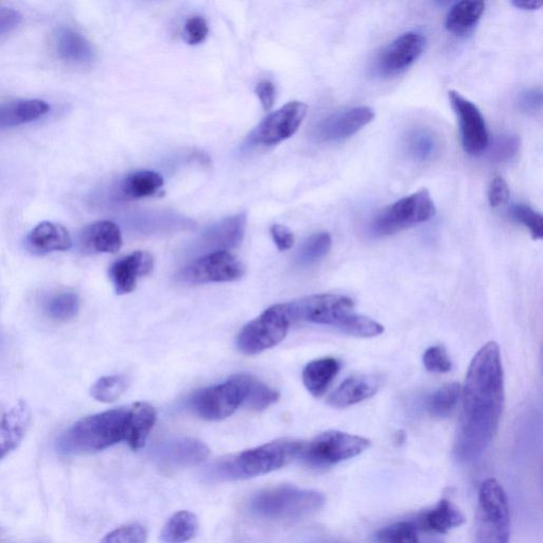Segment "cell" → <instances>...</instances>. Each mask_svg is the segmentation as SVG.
Instances as JSON below:
<instances>
[{
    "label": "cell",
    "mask_w": 543,
    "mask_h": 543,
    "mask_svg": "<svg viewBox=\"0 0 543 543\" xmlns=\"http://www.w3.org/2000/svg\"><path fill=\"white\" fill-rule=\"evenodd\" d=\"M129 408L115 409L85 417L67 429L57 448L62 454L76 455L107 449L125 440Z\"/></svg>",
    "instance_id": "cell-4"
},
{
    "label": "cell",
    "mask_w": 543,
    "mask_h": 543,
    "mask_svg": "<svg viewBox=\"0 0 543 543\" xmlns=\"http://www.w3.org/2000/svg\"><path fill=\"white\" fill-rule=\"evenodd\" d=\"M380 379L375 376H357L344 380L330 395L328 404L335 409H346L370 399L380 389Z\"/></svg>",
    "instance_id": "cell-20"
},
{
    "label": "cell",
    "mask_w": 543,
    "mask_h": 543,
    "mask_svg": "<svg viewBox=\"0 0 543 543\" xmlns=\"http://www.w3.org/2000/svg\"><path fill=\"white\" fill-rule=\"evenodd\" d=\"M303 442L278 440L225 458L210 466L206 476L214 481L247 480L270 474L299 458Z\"/></svg>",
    "instance_id": "cell-3"
},
{
    "label": "cell",
    "mask_w": 543,
    "mask_h": 543,
    "mask_svg": "<svg viewBox=\"0 0 543 543\" xmlns=\"http://www.w3.org/2000/svg\"><path fill=\"white\" fill-rule=\"evenodd\" d=\"M518 108L525 114L535 115L542 108V92L540 89L524 91L518 98Z\"/></svg>",
    "instance_id": "cell-44"
},
{
    "label": "cell",
    "mask_w": 543,
    "mask_h": 543,
    "mask_svg": "<svg viewBox=\"0 0 543 543\" xmlns=\"http://www.w3.org/2000/svg\"><path fill=\"white\" fill-rule=\"evenodd\" d=\"M375 118L369 107H354L338 111L323 119L314 130V137L321 143L341 142L352 137Z\"/></svg>",
    "instance_id": "cell-15"
},
{
    "label": "cell",
    "mask_w": 543,
    "mask_h": 543,
    "mask_svg": "<svg viewBox=\"0 0 543 543\" xmlns=\"http://www.w3.org/2000/svg\"><path fill=\"white\" fill-rule=\"evenodd\" d=\"M428 543H442V542L433 540V541H429Z\"/></svg>",
    "instance_id": "cell-50"
},
{
    "label": "cell",
    "mask_w": 543,
    "mask_h": 543,
    "mask_svg": "<svg viewBox=\"0 0 543 543\" xmlns=\"http://www.w3.org/2000/svg\"><path fill=\"white\" fill-rule=\"evenodd\" d=\"M512 217L515 221L527 227L534 240L543 237L542 216L527 204H517L512 208Z\"/></svg>",
    "instance_id": "cell-37"
},
{
    "label": "cell",
    "mask_w": 543,
    "mask_h": 543,
    "mask_svg": "<svg viewBox=\"0 0 543 543\" xmlns=\"http://www.w3.org/2000/svg\"><path fill=\"white\" fill-rule=\"evenodd\" d=\"M147 538L145 525L132 523L105 536L101 543H147Z\"/></svg>",
    "instance_id": "cell-39"
},
{
    "label": "cell",
    "mask_w": 543,
    "mask_h": 543,
    "mask_svg": "<svg viewBox=\"0 0 543 543\" xmlns=\"http://www.w3.org/2000/svg\"><path fill=\"white\" fill-rule=\"evenodd\" d=\"M153 258L147 252H135L114 262L110 277L118 295L129 294L137 286L138 278L151 273Z\"/></svg>",
    "instance_id": "cell-17"
},
{
    "label": "cell",
    "mask_w": 543,
    "mask_h": 543,
    "mask_svg": "<svg viewBox=\"0 0 543 543\" xmlns=\"http://www.w3.org/2000/svg\"><path fill=\"white\" fill-rule=\"evenodd\" d=\"M163 185L164 179L161 174L149 170L136 171L120 182L117 197L125 201L152 197Z\"/></svg>",
    "instance_id": "cell-26"
},
{
    "label": "cell",
    "mask_w": 543,
    "mask_h": 543,
    "mask_svg": "<svg viewBox=\"0 0 543 543\" xmlns=\"http://www.w3.org/2000/svg\"><path fill=\"white\" fill-rule=\"evenodd\" d=\"M510 197L511 190L505 180L501 177L494 178L488 188L487 198L489 205L494 208L500 207L507 203V201L510 200Z\"/></svg>",
    "instance_id": "cell-43"
},
{
    "label": "cell",
    "mask_w": 543,
    "mask_h": 543,
    "mask_svg": "<svg viewBox=\"0 0 543 543\" xmlns=\"http://www.w3.org/2000/svg\"><path fill=\"white\" fill-rule=\"evenodd\" d=\"M340 369V362L335 358H323L308 363L303 372L306 389L314 397L323 396Z\"/></svg>",
    "instance_id": "cell-27"
},
{
    "label": "cell",
    "mask_w": 543,
    "mask_h": 543,
    "mask_svg": "<svg viewBox=\"0 0 543 543\" xmlns=\"http://www.w3.org/2000/svg\"><path fill=\"white\" fill-rule=\"evenodd\" d=\"M331 242V236L325 232L310 236L297 254V264L310 266L323 259L331 249Z\"/></svg>",
    "instance_id": "cell-34"
},
{
    "label": "cell",
    "mask_w": 543,
    "mask_h": 543,
    "mask_svg": "<svg viewBox=\"0 0 543 543\" xmlns=\"http://www.w3.org/2000/svg\"><path fill=\"white\" fill-rule=\"evenodd\" d=\"M244 274L241 261L227 251L208 253L186 266L180 273L189 285L235 282Z\"/></svg>",
    "instance_id": "cell-12"
},
{
    "label": "cell",
    "mask_w": 543,
    "mask_h": 543,
    "mask_svg": "<svg viewBox=\"0 0 543 543\" xmlns=\"http://www.w3.org/2000/svg\"><path fill=\"white\" fill-rule=\"evenodd\" d=\"M255 93L262 104V108H264L266 111H270L273 108L276 98L274 84L270 81L260 82L256 86Z\"/></svg>",
    "instance_id": "cell-47"
},
{
    "label": "cell",
    "mask_w": 543,
    "mask_h": 543,
    "mask_svg": "<svg viewBox=\"0 0 543 543\" xmlns=\"http://www.w3.org/2000/svg\"><path fill=\"white\" fill-rule=\"evenodd\" d=\"M244 388L241 375L224 383L192 394L189 405L200 418L218 422L232 416L243 404Z\"/></svg>",
    "instance_id": "cell-10"
},
{
    "label": "cell",
    "mask_w": 543,
    "mask_h": 543,
    "mask_svg": "<svg viewBox=\"0 0 543 543\" xmlns=\"http://www.w3.org/2000/svg\"><path fill=\"white\" fill-rule=\"evenodd\" d=\"M318 543H343V542H338V541H321V542H318Z\"/></svg>",
    "instance_id": "cell-49"
},
{
    "label": "cell",
    "mask_w": 543,
    "mask_h": 543,
    "mask_svg": "<svg viewBox=\"0 0 543 543\" xmlns=\"http://www.w3.org/2000/svg\"><path fill=\"white\" fill-rule=\"evenodd\" d=\"M247 218L237 215L210 226L202 235L199 248L209 253L236 248L243 239Z\"/></svg>",
    "instance_id": "cell-19"
},
{
    "label": "cell",
    "mask_w": 543,
    "mask_h": 543,
    "mask_svg": "<svg viewBox=\"0 0 543 543\" xmlns=\"http://www.w3.org/2000/svg\"><path fill=\"white\" fill-rule=\"evenodd\" d=\"M155 420V409L146 402H137L129 407L125 441L133 450L145 447Z\"/></svg>",
    "instance_id": "cell-25"
},
{
    "label": "cell",
    "mask_w": 543,
    "mask_h": 543,
    "mask_svg": "<svg viewBox=\"0 0 543 543\" xmlns=\"http://www.w3.org/2000/svg\"><path fill=\"white\" fill-rule=\"evenodd\" d=\"M79 296L73 291H62L49 297L45 305L48 318L57 322L73 320L79 312Z\"/></svg>",
    "instance_id": "cell-33"
},
{
    "label": "cell",
    "mask_w": 543,
    "mask_h": 543,
    "mask_svg": "<svg viewBox=\"0 0 543 543\" xmlns=\"http://www.w3.org/2000/svg\"><path fill=\"white\" fill-rule=\"evenodd\" d=\"M520 149V139L517 135L503 134L499 136L493 147L492 157L498 163H505L515 159Z\"/></svg>",
    "instance_id": "cell-40"
},
{
    "label": "cell",
    "mask_w": 543,
    "mask_h": 543,
    "mask_svg": "<svg viewBox=\"0 0 543 543\" xmlns=\"http://www.w3.org/2000/svg\"><path fill=\"white\" fill-rule=\"evenodd\" d=\"M199 529L195 514L182 511L174 514L166 523L161 539L164 543H185L194 538Z\"/></svg>",
    "instance_id": "cell-31"
},
{
    "label": "cell",
    "mask_w": 543,
    "mask_h": 543,
    "mask_svg": "<svg viewBox=\"0 0 543 543\" xmlns=\"http://www.w3.org/2000/svg\"><path fill=\"white\" fill-rule=\"evenodd\" d=\"M325 496L315 490L282 485L261 490L249 502L250 512L272 521H300L319 512Z\"/></svg>",
    "instance_id": "cell-5"
},
{
    "label": "cell",
    "mask_w": 543,
    "mask_h": 543,
    "mask_svg": "<svg viewBox=\"0 0 543 543\" xmlns=\"http://www.w3.org/2000/svg\"><path fill=\"white\" fill-rule=\"evenodd\" d=\"M451 107L460 121L462 145L472 156L482 154L488 147L489 135L483 114L475 103L457 91L448 93Z\"/></svg>",
    "instance_id": "cell-13"
},
{
    "label": "cell",
    "mask_w": 543,
    "mask_h": 543,
    "mask_svg": "<svg viewBox=\"0 0 543 543\" xmlns=\"http://www.w3.org/2000/svg\"><path fill=\"white\" fill-rule=\"evenodd\" d=\"M128 381L121 376H107L100 378L92 387L91 395L104 404H112L126 392Z\"/></svg>",
    "instance_id": "cell-35"
},
{
    "label": "cell",
    "mask_w": 543,
    "mask_h": 543,
    "mask_svg": "<svg viewBox=\"0 0 543 543\" xmlns=\"http://www.w3.org/2000/svg\"><path fill=\"white\" fill-rule=\"evenodd\" d=\"M308 107L301 101H292L262 120L248 138L247 145L273 146L284 142L300 129Z\"/></svg>",
    "instance_id": "cell-11"
},
{
    "label": "cell",
    "mask_w": 543,
    "mask_h": 543,
    "mask_svg": "<svg viewBox=\"0 0 543 543\" xmlns=\"http://www.w3.org/2000/svg\"><path fill=\"white\" fill-rule=\"evenodd\" d=\"M509 501L496 479L485 480L479 489L476 543H510Z\"/></svg>",
    "instance_id": "cell-6"
},
{
    "label": "cell",
    "mask_w": 543,
    "mask_h": 543,
    "mask_svg": "<svg viewBox=\"0 0 543 543\" xmlns=\"http://www.w3.org/2000/svg\"><path fill=\"white\" fill-rule=\"evenodd\" d=\"M208 34V25L201 16L190 17L184 28L185 40L190 45L202 43Z\"/></svg>",
    "instance_id": "cell-42"
},
{
    "label": "cell",
    "mask_w": 543,
    "mask_h": 543,
    "mask_svg": "<svg viewBox=\"0 0 543 543\" xmlns=\"http://www.w3.org/2000/svg\"><path fill=\"white\" fill-rule=\"evenodd\" d=\"M27 241L32 250L42 254L65 252L73 247L72 237L65 227L48 221L35 226Z\"/></svg>",
    "instance_id": "cell-21"
},
{
    "label": "cell",
    "mask_w": 543,
    "mask_h": 543,
    "mask_svg": "<svg viewBox=\"0 0 543 543\" xmlns=\"http://www.w3.org/2000/svg\"><path fill=\"white\" fill-rule=\"evenodd\" d=\"M55 48L59 57L70 64L86 65L95 58L91 43L81 33L70 28L57 31Z\"/></svg>",
    "instance_id": "cell-23"
},
{
    "label": "cell",
    "mask_w": 543,
    "mask_h": 543,
    "mask_svg": "<svg viewBox=\"0 0 543 543\" xmlns=\"http://www.w3.org/2000/svg\"><path fill=\"white\" fill-rule=\"evenodd\" d=\"M241 378L244 388L242 404L244 408L261 412L278 401L279 393L268 387L264 382L250 375L243 374Z\"/></svg>",
    "instance_id": "cell-30"
},
{
    "label": "cell",
    "mask_w": 543,
    "mask_h": 543,
    "mask_svg": "<svg viewBox=\"0 0 543 543\" xmlns=\"http://www.w3.org/2000/svg\"><path fill=\"white\" fill-rule=\"evenodd\" d=\"M462 396L459 383H449L433 392L427 400V409L432 416L445 418L457 408Z\"/></svg>",
    "instance_id": "cell-32"
},
{
    "label": "cell",
    "mask_w": 543,
    "mask_h": 543,
    "mask_svg": "<svg viewBox=\"0 0 543 543\" xmlns=\"http://www.w3.org/2000/svg\"><path fill=\"white\" fill-rule=\"evenodd\" d=\"M287 304L274 305L240 331L237 346L245 355H256L282 342L290 327Z\"/></svg>",
    "instance_id": "cell-9"
},
{
    "label": "cell",
    "mask_w": 543,
    "mask_h": 543,
    "mask_svg": "<svg viewBox=\"0 0 543 543\" xmlns=\"http://www.w3.org/2000/svg\"><path fill=\"white\" fill-rule=\"evenodd\" d=\"M409 148L415 160L426 162L436 151V139L426 130L416 131L410 137Z\"/></svg>",
    "instance_id": "cell-38"
},
{
    "label": "cell",
    "mask_w": 543,
    "mask_h": 543,
    "mask_svg": "<svg viewBox=\"0 0 543 543\" xmlns=\"http://www.w3.org/2000/svg\"><path fill=\"white\" fill-rule=\"evenodd\" d=\"M462 395L453 452L459 463L472 464L492 445L504 408V372L496 342L486 343L471 360Z\"/></svg>",
    "instance_id": "cell-1"
},
{
    "label": "cell",
    "mask_w": 543,
    "mask_h": 543,
    "mask_svg": "<svg viewBox=\"0 0 543 543\" xmlns=\"http://www.w3.org/2000/svg\"><path fill=\"white\" fill-rule=\"evenodd\" d=\"M370 447L365 437L330 430L304 443L299 458L311 468L326 469L359 457Z\"/></svg>",
    "instance_id": "cell-7"
},
{
    "label": "cell",
    "mask_w": 543,
    "mask_h": 543,
    "mask_svg": "<svg viewBox=\"0 0 543 543\" xmlns=\"http://www.w3.org/2000/svg\"><path fill=\"white\" fill-rule=\"evenodd\" d=\"M291 320L329 326L358 338H374L384 328L375 320L355 312V304L340 294H317L287 304Z\"/></svg>",
    "instance_id": "cell-2"
},
{
    "label": "cell",
    "mask_w": 543,
    "mask_h": 543,
    "mask_svg": "<svg viewBox=\"0 0 543 543\" xmlns=\"http://www.w3.org/2000/svg\"><path fill=\"white\" fill-rule=\"evenodd\" d=\"M30 424L31 411L22 400L0 418V460L21 445Z\"/></svg>",
    "instance_id": "cell-18"
},
{
    "label": "cell",
    "mask_w": 543,
    "mask_h": 543,
    "mask_svg": "<svg viewBox=\"0 0 543 543\" xmlns=\"http://www.w3.org/2000/svg\"><path fill=\"white\" fill-rule=\"evenodd\" d=\"M22 14L12 8H0V39L7 37L22 23Z\"/></svg>",
    "instance_id": "cell-45"
},
{
    "label": "cell",
    "mask_w": 543,
    "mask_h": 543,
    "mask_svg": "<svg viewBox=\"0 0 543 543\" xmlns=\"http://www.w3.org/2000/svg\"><path fill=\"white\" fill-rule=\"evenodd\" d=\"M464 523L465 517L459 507L446 499L422 517L423 529L437 534H446Z\"/></svg>",
    "instance_id": "cell-28"
},
{
    "label": "cell",
    "mask_w": 543,
    "mask_h": 543,
    "mask_svg": "<svg viewBox=\"0 0 543 543\" xmlns=\"http://www.w3.org/2000/svg\"><path fill=\"white\" fill-rule=\"evenodd\" d=\"M49 109V104L40 99L2 103L0 104V130L29 124L46 115Z\"/></svg>",
    "instance_id": "cell-24"
},
{
    "label": "cell",
    "mask_w": 543,
    "mask_h": 543,
    "mask_svg": "<svg viewBox=\"0 0 543 543\" xmlns=\"http://www.w3.org/2000/svg\"><path fill=\"white\" fill-rule=\"evenodd\" d=\"M485 11L483 2H461L455 4L447 14L446 28L453 34H465L474 28Z\"/></svg>",
    "instance_id": "cell-29"
},
{
    "label": "cell",
    "mask_w": 543,
    "mask_h": 543,
    "mask_svg": "<svg viewBox=\"0 0 543 543\" xmlns=\"http://www.w3.org/2000/svg\"><path fill=\"white\" fill-rule=\"evenodd\" d=\"M435 215V205L427 189L395 202L377 216L372 231L377 236H390L429 221Z\"/></svg>",
    "instance_id": "cell-8"
},
{
    "label": "cell",
    "mask_w": 543,
    "mask_h": 543,
    "mask_svg": "<svg viewBox=\"0 0 543 543\" xmlns=\"http://www.w3.org/2000/svg\"><path fill=\"white\" fill-rule=\"evenodd\" d=\"M424 365L428 372L444 374L452 369V362L443 346H431L424 355Z\"/></svg>",
    "instance_id": "cell-41"
},
{
    "label": "cell",
    "mask_w": 543,
    "mask_h": 543,
    "mask_svg": "<svg viewBox=\"0 0 543 543\" xmlns=\"http://www.w3.org/2000/svg\"><path fill=\"white\" fill-rule=\"evenodd\" d=\"M513 5L524 11H535L542 7V3L537 2V0H516Z\"/></svg>",
    "instance_id": "cell-48"
},
{
    "label": "cell",
    "mask_w": 543,
    "mask_h": 543,
    "mask_svg": "<svg viewBox=\"0 0 543 543\" xmlns=\"http://www.w3.org/2000/svg\"><path fill=\"white\" fill-rule=\"evenodd\" d=\"M81 244L86 252L114 254L122 245L121 232L114 222L99 221L86 227Z\"/></svg>",
    "instance_id": "cell-22"
},
{
    "label": "cell",
    "mask_w": 543,
    "mask_h": 543,
    "mask_svg": "<svg viewBox=\"0 0 543 543\" xmlns=\"http://www.w3.org/2000/svg\"><path fill=\"white\" fill-rule=\"evenodd\" d=\"M379 543H420L415 523L396 522L380 529L376 534Z\"/></svg>",
    "instance_id": "cell-36"
},
{
    "label": "cell",
    "mask_w": 543,
    "mask_h": 543,
    "mask_svg": "<svg viewBox=\"0 0 543 543\" xmlns=\"http://www.w3.org/2000/svg\"><path fill=\"white\" fill-rule=\"evenodd\" d=\"M208 447L199 440L179 437L167 441L155 450L157 463L166 468L196 466L208 458Z\"/></svg>",
    "instance_id": "cell-16"
},
{
    "label": "cell",
    "mask_w": 543,
    "mask_h": 543,
    "mask_svg": "<svg viewBox=\"0 0 543 543\" xmlns=\"http://www.w3.org/2000/svg\"><path fill=\"white\" fill-rule=\"evenodd\" d=\"M271 235L279 251H287L294 244V236L288 227L275 224L271 227Z\"/></svg>",
    "instance_id": "cell-46"
},
{
    "label": "cell",
    "mask_w": 543,
    "mask_h": 543,
    "mask_svg": "<svg viewBox=\"0 0 543 543\" xmlns=\"http://www.w3.org/2000/svg\"><path fill=\"white\" fill-rule=\"evenodd\" d=\"M426 44L427 40L422 33L409 31L401 34L381 52L377 72L384 77L404 73L423 55Z\"/></svg>",
    "instance_id": "cell-14"
}]
</instances>
